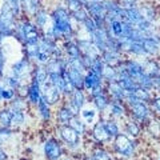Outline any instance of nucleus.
<instances>
[{
    "instance_id": "nucleus-35",
    "label": "nucleus",
    "mask_w": 160,
    "mask_h": 160,
    "mask_svg": "<svg viewBox=\"0 0 160 160\" xmlns=\"http://www.w3.org/2000/svg\"><path fill=\"white\" fill-rule=\"evenodd\" d=\"M36 22H38V26L43 27L44 24H46V22H47V15L44 12H38L36 13Z\"/></svg>"
},
{
    "instance_id": "nucleus-17",
    "label": "nucleus",
    "mask_w": 160,
    "mask_h": 160,
    "mask_svg": "<svg viewBox=\"0 0 160 160\" xmlns=\"http://www.w3.org/2000/svg\"><path fill=\"white\" fill-rule=\"evenodd\" d=\"M72 113H73V112H72L69 108H63V109H60V111H59L58 118H59V120H60V122H62L63 124H67V123L71 122V119L73 118Z\"/></svg>"
},
{
    "instance_id": "nucleus-16",
    "label": "nucleus",
    "mask_w": 160,
    "mask_h": 160,
    "mask_svg": "<svg viewBox=\"0 0 160 160\" xmlns=\"http://www.w3.org/2000/svg\"><path fill=\"white\" fill-rule=\"evenodd\" d=\"M83 104H84V96H83V93L80 89H78V91H75L73 92V98H72V106L75 107V109H80L83 107Z\"/></svg>"
},
{
    "instance_id": "nucleus-44",
    "label": "nucleus",
    "mask_w": 160,
    "mask_h": 160,
    "mask_svg": "<svg viewBox=\"0 0 160 160\" xmlns=\"http://www.w3.org/2000/svg\"><path fill=\"white\" fill-rule=\"evenodd\" d=\"M4 63H6V59H4V55H3V52L0 51V75L3 73V67H4Z\"/></svg>"
},
{
    "instance_id": "nucleus-30",
    "label": "nucleus",
    "mask_w": 160,
    "mask_h": 160,
    "mask_svg": "<svg viewBox=\"0 0 160 160\" xmlns=\"http://www.w3.org/2000/svg\"><path fill=\"white\" fill-rule=\"evenodd\" d=\"M131 51L135 52V53H138V55H144V53H146V51H144V48H143V44L138 43V42H132Z\"/></svg>"
},
{
    "instance_id": "nucleus-26",
    "label": "nucleus",
    "mask_w": 160,
    "mask_h": 160,
    "mask_svg": "<svg viewBox=\"0 0 160 160\" xmlns=\"http://www.w3.org/2000/svg\"><path fill=\"white\" fill-rule=\"evenodd\" d=\"M104 126H106L107 132L109 133V136H118L119 135V128L113 122H107V123H104Z\"/></svg>"
},
{
    "instance_id": "nucleus-23",
    "label": "nucleus",
    "mask_w": 160,
    "mask_h": 160,
    "mask_svg": "<svg viewBox=\"0 0 160 160\" xmlns=\"http://www.w3.org/2000/svg\"><path fill=\"white\" fill-rule=\"evenodd\" d=\"M62 66H60L59 60H53V62H49L48 66H47V72L51 75V73H60L62 71Z\"/></svg>"
},
{
    "instance_id": "nucleus-13",
    "label": "nucleus",
    "mask_w": 160,
    "mask_h": 160,
    "mask_svg": "<svg viewBox=\"0 0 160 160\" xmlns=\"http://www.w3.org/2000/svg\"><path fill=\"white\" fill-rule=\"evenodd\" d=\"M132 111L135 113V116H138L139 119H144V118H147V115H148V109L144 103L132 104Z\"/></svg>"
},
{
    "instance_id": "nucleus-22",
    "label": "nucleus",
    "mask_w": 160,
    "mask_h": 160,
    "mask_svg": "<svg viewBox=\"0 0 160 160\" xmlns=\"http://www.w3.org/2000/svg\"><path fill=\"white\" fill-rule=\"evenodd\" d=\"M67 52L69 55V58H71V60L73 59H80V49L78 46H75L73 43H69L67 46Z\"/></svg>"
},
{
    "instance_id": "nucleus-2",
    "label": "nucleus",
    "mask_w": 160,
    "mask_h": 160,
    "mask_svg": "<svg viewBox=\"0 0 160 160\" xmlns=\"http://www.w3.org/2000/svg\"><path fill=\"white\" fill-rule=\"evenodd\" d=\"M115 148L124 156H131L133 152V144L126 135H118L116 140H115Z\"/></svg>"
},
{
    "instance_id": "nucleus-39",
    "label": "nucleus",
    "mask_w": 160,
    "mask_h": 160,
    "mask_svg": "<svg viewBox=\"0 0 160 160\" xmlns=\"http://www.w3.org/2000/svg\"><path fill=\"white\" fill-rule=\"evenodd\" d=\"M9 133H11V132H9L8 129H6V128H2V129H0V144H2L6 139L9 138Z\"/></svg>"
},
{
    "instance_id": "nucleus-48",
    "label": "nucleus",
    "mask_w": 160,
    "mask_h": 160,
    "mask_svg": "<svg viewBox=\"0 0 160 160\" xmlns=\"http://www.w3.org/2000/svg\"><path fill=\"white\" fill-rule=\"evenodd\" d=\"M7 159V156H6V153H4L2 149H0V160H6Z\"/></svg>"
},
{
    "instance_id": "nucleus-5",
    "label": "nucleus",
    "mask_w": 160,
    "mask_h": 160,
    "mask_svg": "<svg viewBox=\"0 0 160 160\" xmlns=\"http://www.w3.org/2000/svg\"><path fill=\"white\" fill-rule=\"evenodd\" d=\"M60 132H62V136H63V139L66 140L67 143L72 144V146L78 144V142H79V133L75 131L72 127H62V128H60Z\"/></svg>"
},
{
    "instance_id": "nucleus-25",
    "label": "nucleus",
    "mask_w": 160,
    "mask_h": 160,
    "mask_svg": "<svg viewBox=\"0 0 160 160\" xmlns=\"http://www.w3.org/2000/svg\"><path fill=\"white\" fill-rule=\"evenodd\" d=\"M95 104H96V107L99 109H104V108L107 107L108 102H107V99H106L104 95L99 93V95H95Z\"/></svg>"
},
{
    "instance_id": "nucleus-12",
    "label": "nucleus",
    "mask_w": 160,
    "mask_h": 160,
    "mask_svg": "<svg viewBox=\"0 0 160 160\" xmlns=\"http://www.w3.org/2000/svg\"><path fill=\"white\" fill-rule=\"evenodd\" d=\"M28 69V62L27 60H20V62H18L16 64H13L12 67V72L15 76H22V75H24L27 72Z\"/></svg>"
},
{
    "instance_id": "nucleus-1",
    "label": "nucleus",
    "mask_w": 160,
    "mask_h": 160,
    "mask_svg": "<svg viewBox=\"0 0 160 160\" xmlns=\"http://www.w3.org/2000/svg\"><path fill=\"white\" fill-rule=\"evenodd\" d=\"M53 22H55V26L52 28V32L56 36L71 33V23H69V18L66 9L63 8L56 9L53 13Z\"/></svg>"
},
{
    "instance_id": "nucleus-9",
    "label": "nucleus",
    "mask_w": 160,
    "mask_h": 160,
    "mask_svg": "<svg viewBox=\"0 0 160 160\" xmlns=\"http://www.w3.org/2000/svg\"><path fill=\"white\" fill-rule=\"evenodd\" d=\"M67 72H68V78L69 80H71V83L73 84V87H76V88H82L83 87V84H84V79L82 76V72H79L76 71V69H67Z\"/></svg>"
},
{
    "instance_id": "nucleus-46",
    "label": "nucleus",
    "mask_w": 160,
    "mask_h": 160,
    "mask_svg": "<svg viewBox=\"0 0 160 160\" xmlns=\"http://www.w3.org/2000/svg\"><path fill=\"white\" fill-rule=\"evenodd\" d=\"M153 107H155V109H156V111L160 112V98H158L156 100H153Z\"/></svg>"
},
{
    "instance_id": "nucleus-10",
    "label": "nucleus",
    "mask_w": 160,
    "mask_h": 160,
    "mask_svg": "<svg viewBox=\"0 0 160 160\" xmlns=\"http://www.w3.org/2000/svg\"><path fill=\"white\" fill-rule=\"evenodd\" d=\"M93 135L95 138H96L98 140H100V142H106V140H108L109 138V133L107 132V128L106 126H104V123H98L96 126H95V129H93Z\"/></svg>"
},
{
    "instance_id": "nucleus-37",
    "label": "nucleus",
    "mask_w": 160,
    "mask_h": 160,
    "mask_svg": "<svg viewBox=\"0 0 160 160\" xmlns=\"http://www.w3.org/2000/svg\"><path fill=\"white\" fill-rule=\"evenodd\" d=\"M92 160H111L109 159V156L106 153V152H103V151H98L96 153L92 156Z\"/></svg>"
},
{
    "instance_id": "nucleus-33",
    "label": "nucleus",
    "mask_w": 160,
    "mask_h": 160,
    "mask_svg": "<svg viewBox=\"0 0 160 160\" xmlns=\"http://www.w3.org/2000/svg\"><path fill=\"white\" fill-rule=\"evenodd\" d=\"M103 76H106L108 80H111V82H112V80H116V78H118L116 76V72H115L112 68L104 69V71H103Z\"/></svg>"
},
{
    "instance_id": "nucleus-36",
    "label": "nucleus",
    "mask_w": 160,
    "mask_h": 160,
    "mask_svg": "<svg viewBox=\"0 0 160 160\" xmlns=\"http://www.w3.org/2000/svg\"><path fill=\"white\" fill-rule=\"evenodd\" d=\"M13 95H15V92H13L12 88H7V89L3 88V89H2V98H4V99L9 100V99L13 98Z\"/></svg>"
},
{
    "instance_id": "nucleus-11",
    "label": "nucleus",
    "mask_w": 160,
    "mask_h": 160,
    "mask_svg": "<svg viewBox=\"0 0 160 160\" xmlns=\"http://www.w3.org/2000/svg\"><path fill=\"white\" fill-rule=\"evenodd\" d=\"M49 78H51V83L58 88L59 92L66 91V80H64L62 73H51Z\"/></svg>"
},
{
    "instance_id": "nucleus-24",
    "label": "nucleus",
    "mask_w": 160,
    "mask_h": 160,
    "mask_svg": "<svg viewBox=\"0 0 160 160\" xmlns=\"http://www.w3.org/2000/svg\"><path fill=\"white\" fill-rule=\"evenodd\" d=\"M39 109H40V113L43 115L44 119H48L49 118V109H48V103L44 100V98H42L39 100Z\"/></svg>"
},
{
    "instance_id": "nucleus-32",
    "label": "nucleus",
    "mask_w": 160,
    "mask_h": 160,
    "mask_svg": "<svg viewBox=\"0 0 160 160\" xmlns=\"http://www.w3.org/2000/svg\"><path fill=\"white\" fill-rule=\"evenodd\" d=\"M24 122V115L22 112H16L15 111L12 113V123L13 124H22Z\"/></svg>"
},
{
    "instance_id": "nucleus-29",
    "label": "nucleus",
    "mask_w": 160,
    "mask_h": 160,
    "mask_svg": "<svg viewBox=\"0 0 160 160\" xmlns=\"http://www.w3.org/2000/svg\"><path fill=\"white\" fill-rule=\"evenodd\" d=\"M69 123H71V127H72V128H73L78 133H82V132L84 131V126L79 122V120H78L76 118H72V119H71V122H69Z\"/></svg>"
},
{
    "instance_id": "nucleus-49",
    "label": "nucleus",
    "mask_w": 160,
    "mask_h": 160,
    "mask_svg": "<svg viewBox=\"0 0 160 160\" xmlns=\"http://www.w3.org/2000/svg\"><path fill=\"white\" fill-rule=\"evenodd\" d=\"M80 3H88V0H79Z\"/></svg>"
},
{
    "instance_id": "nucleus-7",
    "label": "nucleus",
    "mask_w": 160,
    "mask_h": 160,
    "mask_svg": "<svg viewBox=\"0 0 160 160\" xmlns=\"http://www.w3.org/2000/svg\"><path fill=\"white\" fill-rule=\"evenodd\" d=\"M126 71H127V73H128L132 79H138V80L144 75L143 67L140 66V64H138L136 62H129L128 66H127V68H126Z\"/></svg>"
},
{
    "instance_id": "nucleus-20",
    "label": "nucleus",
    "mask_w": 160,
    "mask_h": 160,
    "mask_svg": "<svg viewBox=\"0 0 160 160\" xmlns=\"http://www.w3.org/2000/svg\"><path fill=\"white\" fill-rule=\"evenodd\" d=\"M0 123L4 127H8L9 124H12V112H9L8 109H3L0 112Z\"/></svg>"
},
{
    "instance_id": "nucleus-27",
    "label": "nucleus",
    "mask_w": 160,
    "mask_h": 160,
    "mask_svg": "<svg viewBox=\"0 0 160 160\" xmlns=\"http://www.w3.org/2000/svg\"><path fill=\"white\" fill-rule=\"evenodd\" d=\"M47 69L44 68H38L36 71V78H35V82H38L39 84H43L46 83V79H47Z\"/></svg>"
},
{
    "instance_id": "nucleus-14",
    "label": "nucleus",
    "mask_w": 160,
    "mask_h": 160,
    "mask_svg": "<svg viewBox=\"0 0 160 160\" xmlns=\"http://www.w3.org/2000/svg\"><path fill=\"white\" fill-rule=\"evenodd\" d=\"M29 99L32 103H39V100L42 99L40 95V84L38 82H33L31 88H29Z\"/></svg>"
},
{
    "instance_id": "nucleus-43",
    "label": "nucleus",
    "mask_w": 160,
    "mask_h": 160,
    "mask_svg": "<svg viewBox=\"0 0 160 160\" xmlns=\"http://www.w3.org/2000/svg\"><path fill=\"white\" fill-rule=\"evenodd\" d=\"M128 131H129V133H132V135H138L139 133V128H138V126H135L133 123H129L128 124Z\"/></svg>"
},
{
    "instance_id": "nucleus-42",
    "label": "nucleus",
    "mask_w": 160,
    "mask_h": 160,
    "mask_svg": "<svg viewBox=\"0 0 160 160\" xmlns=\"http://www.w3.org/2000/svg\"><path fill=\"white\" fill-rule=\"evenodd\" d=\"M112 112H113V115L119 116V115L123 113V107H120L119 104H113V106H112Z\"/></svg>"
},
{
    "instance_id": "nucleus-34",
    "label": "nucleus",
    "mask_w": 160,
    "mask_h": 160,
    "mask_svg": "<svg viewBox=\"0 0 160 160\" xmlns=\"http://www.w3.org/2000/svg\"><path fill=\"white\" fill-rule=\"evenodd\" d=\"M75 18H76L78 20H80V22H86V20L88 19L87 18V12L84 11L83 8L78 9V11H75Z\"/></svg>"
},
{
    "instance_id": "nucleus-21",
    "label": "nucleus",
    "mask_w": 160,
    "mask_h": 160,
    "mask_svg": "<svg viewBox=\"0 0 160 160\" xmlns=\"http://www.w3.org/2000/svg\"><path fill=\"white\" fill-rule=\"evenodd\" d=\"M104 60H106L109 66H115V64L119 63V56L116 55V52L106 51V52H104Z\"/></svg>"
},
{
    "instance_id": "nucleus-28",
    "label": "nucleus",
    "mask_w": 160,
    "mask_h": 160,
    "mask_svg": "<svg viewBox=\"0 0 160 160\" xmlns=\"http://www.w3.org/2000/svg\"><path fill=\"white\" fill-rule=\"evenodd\" d=\"M111 93L115 98H123V88L120 87L119 83H112L111 84Z\"/></svg>"
},
{
    "instance_id": "nucleus-15",
    "label": "nucleus",
    "mask_w": 160,
    "mask_h": 160,
    "mask_svg": "<svg viewBox=\"0 0 160 160\" xmlns=\"http://www.w3.org/2000/svg\"><path fill=\"white\" fill-rule=\"evenodd\" d=\"M142 44H143V48L146 52H148V53H156L158 52V44L155 43V39L146 38L142 42Z\"/></svg>"
},
{
    "instance_id": "nucleus-6",
    "label": "nucleus",
    "mask_w": 160,
    "mask_h": 160,
    "mask_svg": "<svg viewBox=\"0 0 160 160\" xmlns=\"http://www.w3.org/2000/svg\"><path fill=\"white\" fill-rule=\"evenodd\" d=\"M44 151H46V155L49 160H56L60 156V147L55 140H49L44 147Z\"/></svg>"
},
{
    "instance_id": "nucleus-38",
    "label": "nucleus",
    "mask_w": 160,
    "mask_h": 160,
    "mask_svg": "<svg viewBox=\"0 0 160 160\" xmlns=\"http://www.w3.org/2000/svg\"><path fill=\"white\" fill-rule=\"evenodd\" d=\"M12 108H13L16 112H22L23 108H24V104L22 103V100H16V102L12 103Z\"/></svg>"
},
{
    "instance_id": "nucleus-8",
    "label": "nucleus",
    "mask_w": 160,
    "mask_h": 160,
    "mask_svg": "<svg viewBox=\"0 0 160 160\" xmlns=\"http://www.w3.org/2000/svg\"><path fill=\"white\" fill-rule=\"evenodd\" d=\"M100 79H102L100 75L91 71L86 78H84V86H86V88H88V89H95L100 86Z\"/></svg>"
},
{
    "instance_id": "nucleus-45",
    "label": "nucleus",
    "mask_w": 160,
    "mask_h": 160,
    "mask_svg": "<svg viewBox=\"0 0 160 160\" xmlns=\"http://www.w3.org/2000/svg\"><path fill=\"white\" fill-rule=\"evenodd\" d=\"M93 115H95L93 111H83V116H84V118H87V119H89V118L92 119V118H93Z\"/></svg>"
},
{
    "instance_id": "nucleus-19",
    "label": "nucleus",
    "mask_w": 160,
    "mask_h": 160,
    "mask_svg": "<svg viewBox=\"0 0 160 160\" xmlns=\"http://www.w3.org/2000/svg\"><path fill=\"white\" fill-rule=\"evenodd\" d=\"M143 69H146L144 73L148 75V76H151V78H155L159 75V68H158L156 64H155V62H148L146 64V68H143Z\"/></svg>"
},
{
    "instance_id": "nucleus-4",
    "label": "nucleus",
    "mask_w": 160,
    "mask_h": 160,
    "mask_svg": "<svg viewBox=\"0 0 160 160\" xmlns=\"http://www.w3.org/2000/svg\"><path fill=\"white\" fill-rule=\"evenodd\" d=\"M42 98H44L47 103H56L59 99V91L58 88L53 86L52 83L44 84V95Z\"/></svg>"
},
{
    "instance_id": "nucleus-47",
    "label": "nucleus",
    "mask_w": 160,
    "mask_h": 160,
    "mask_svg": "<svg viewBox=\"0 0 160 160\" xmlns=\"http://www.w3.org/2000/svg\"><path fill=\"white\" fill-rule=\"evenodd\" d=\"M122 2L124 3V4H127V6H132V4H135L138 2V0H122Z\"/></svg>"
},
{
    "instance_id": "nucleus-40",
    "label": "nucleus",
    "mask_w": 160,
    "mask_h": 160,
    "mask_svg": "<svg viewBox=\"0 0 160 160\" xmlns=\"http://www.w3.org/2000/svg\"><path fill=\"white\" fill-rule=\"evenodd\" d=\"M7 83L11 86V88H18L19 87V80H18V76L16 78H8L7 79Z\"/></svg>"
},
{
    "instance_id": "nucleus-50",
    "label": "nucleus",
    "mask_w": 160,
    "mask_h": 160,
    "mask_svg": "<svg viewBox=\"0 0 160 160\" xmlns=\"http://www.w3.org/2000/svg\"><path fill=\"white\" fill-rule=\"evenodd\" d=\"M2 89H3V88L0 87V99H2Z\"/></svg>"
},
{
    "instance_id": "nucleus-31",
    "label": "nucleus",
    "mask_w": 160,
    "mask_h": 160,
    "mask_svg": "<svg viewBox=\"0 0 160 160\" xmlns=\"http://www.w3.org/2000/svg\"><path fill=\"white\" fill-rule=\"evenodd\" d=\"M84 23H86V27H87V29L89 32L93 33L98 29V24H96V20H95V19H87Z\"/></svg>"
},
{
    "instance_id": "nucleus-41",
    "label": "nucleus",
    "mask_w": 160,
    "mask_h": 160,
    "mask_svg": "<svg viewBox=\"0 0 160 160\" xmlns=\"http://www.w3.org/2000/svg\"><path fill=\"white\" fill-rule=\"evenodd\" d=\"M9 2V6L13 9V13H18L19 12V0H8Z\"/></svg>"
},
{
    "instance_id": "nucleus-3",
    "label": "nucleus",
    "mask_w": 160,
    "mask_h": 160,
    "mask_svg": "<svg viewBox=\"0 0 160 160\" xmlns=\"http://www.w3.org/2000/svg\"><path fill=\"white\" fill-rule=\"evenodd\" d=\"M88 9H89V12L95 16L96 20L104 19L107 16V9H106V7H104L103 3H98V2L88 3Z\"/></svg>"
},
{
    "instance_id": "nucleus-18",
    "label": "nucleus",
    "mask_w": 160,
    "mask_h": 160,
    "mask_svg": "<svg viewBox=\"0 0 160 160\" xmlns=\"http://www.w3.org/2000/svg\"><path fill=\"white\" fill-rule=\"evenodd\" d=\"M111 29L116 38H123V22L119 20H112L111 22Z\"/></svg>"
}]
</instances>
